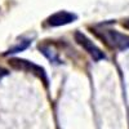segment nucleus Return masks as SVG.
Masks as SVG:
<instances>
[{
	"instance_id": "obj_1",
	"label": "nucleus",
	"mask_w": 129,
	"mask_h": 129,
	"mask_svg": "<svg viewBox=\"0 0 129 129\" xmlns=\"http://www.w3.org/2000/svg\"><path fill=\"white\" fill-rule=\"evenodd\" d=\"M93 32L98 36L107 47L116 50L129 49V36L111 28H94Z\"/></svg>"
},
{
	"instance_id": "obj_2",
	"label": "nucleus",
	"mask_w": 129,
	"mask_h": 129,
	"mask_svg": "<svg viewBox=\"0 0 129 129\" xmlns=\"http://www.w3.org/2000/svg\"><path fill=\"white\" fill-rule=\"evenodd\" d=\"M9 64L16 70H21V71H26L28 74L35 75L36 78H39L40 80H43L45 84H48V78H47V72L41 66H38L34 62H30L27 59H22V58H10L9 59Z\"/></svg>"
},
{
	"instance_id": "obj_3",
	"label": "nucleus",
	"mask_w": 129,
	"mask_h": 129,
	"mask_svg": "<svg viewBox=\"0 0 129 129\" xmlns=\"http://www.w3.org/2000/svg\"><path fill=\"white\" fill-rule=\"evenodd\" d=\"M75 41L78 43V44L88 53V54L94 59V61H101V59H105V54H103V52L97 47L94 43L90 40V39H88L87 36H85L83 32H80V31H76L75 32Z\"/></svg>"
},
{
	"instance_id": "obj_4",
	"label": "nucleus",
	"mask_w": 129,
	"mask_h": 129,
	"mask_svg": "<svg viewBox=\"0 0 129 129\" xmlns=\"http://www.w3.org/2000/svg\"><path fill=\"white\" fill-rule=\"evenodd\" d=\"M76 14L66 12V10H59V12L52 14L47 21H48V25L52 27H58V26H64V25H69L71 22H74L76 19Z\"/></svg>"
},
{
	"instance_id": "obj_5",
	"label": "nucleus",
	"mask_w": 129,
	"mask_h": 129,
	"mask_svg": "<svg viewBox=\"0 0 129 129\" xmlns=\"http://www.w3.org/2000/svg\"><path fill=\"white\" fill-rule=\"evenodd\" d=\"M30 45V40H23V41H21V43H18L17 45H14L13 48H10L5 54H13V53H18V52H22V50H25L27 47Z\"/></svg>"
},
{
	"instance_id": "obj_6",
	"label": "nucleus",
	"mask_w": 129,
	"mask_h": 129,
	"mask_svg": "<svg viewBox=\"0 0 129 129\" xmlns=\"http://www.w3.org/2000/svg\"><path fill=\"white\" fill-rule=\"evenodd\" d=\"M7 75H8V71H7L5 69H3V67H0V79L4 78V76H7Z\"/></svg>"
},
{
	"instance_id": "obj_7",
	"label": "nucleus",
	"mask_w": 129,
	"mask_h": 129,
	"mask_svg": "<svg viewBox=\"0 0 129 129\" xmlns=\"http://www.w3.org/2000/svg\"><path fill=\"white\" fill-rule=\"evenodd\" d=\"M121 25H123V26H124L125 28H128V30H129V18H126V19H124Z\"/></svg>"
}]
</instances>
